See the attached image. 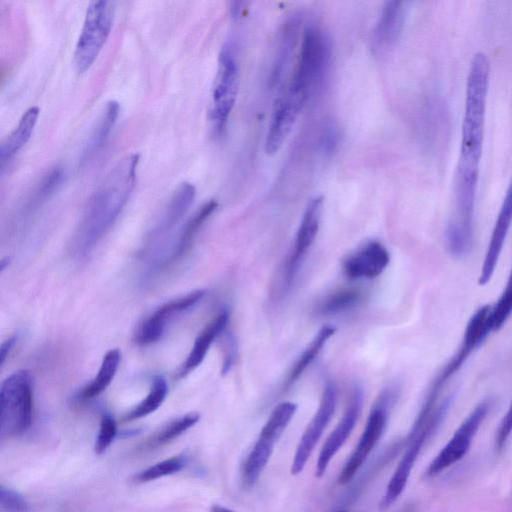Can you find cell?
Instances as JSON below:
<instances>
[{
    "instance_id": "cell-1",
    "label": "cell",
    "mask_w": 512,
    "mask_h": 512,
    "mask_svg": "<svg viewBox=\"0 0 512 512\" xmlns=\"http://www.w3.org/2000/svg\"><path fill=\"white\" fill-rule=\"evenodd\" d=\"M490 65L487 55L477 52L466 81L461 139L453 187V213L448 227L463 237L473 235V214L483 151Z\"/></svg>"
},
{
    "instance_id": "cell-2",
    "label": "cell",
    "mask_w": 512,
    "mask_h": 512,
    "mask_svg": "<svg viewBox=\"0 0 512 512\" xmlns=\"http://www.w3.org/2000/svg\"><path fill=\"white\" fill-rule=\"evenodd\" d=\"M138 162L135 153L121 159L90 198L76 235L78 254L90 251L121 213L135 186Z\"/></svg>"
},
{
    "instance_id": "cell-3",
    "label": "cell",
    "mask_w": 512,
    "mask_h": 512,
    "mask_svg": "<svg viewBox=\"0 0 512 512\" xmlns=\"http://www.w3.org/2000/svg\"><path fill=\"white\" fill-rule=\"evenodd\" d=\"M331 46L326 32L314 23L304 29L298 62L285 93L299 105L321 87L328 72Z\"/></svg>"
},
{
    "instance_id": "cell-4",
    "label": "cell",
    "mask_w": 512,
    "mask_h": 512,
    "mask_svg": "<svg viewBox=\"0 0 512 512\" xmlns=\"http://www.w3.org/2000/svg\"><path fill=\"white\" fill-rule=\"evenodd\" d=\"M33 411L32 377L27 370H17L1 384V438H12L26 432L32 424Z\"/></svg>"
},
{
    "instance_id": "cell-5",
    "label": "cell",
    "mask_w": 512,
    "mask_h": 512,
    "mask_svg": "<svg viewBox=\"0 0 512 512\" xmlns=\"http://www.w3.org/2000/svg\"><path fill=\"white\" fill-rule=\"evenodd\" d=\"M452 396V395H451ZM445 398L430 415H418L407 437L405 452L395 469L385 490L380 506L388 508L402 494L408 482L411 470L426 441L443 421L452 402V397Z\"/></svg>"
},
{
    "instance_id": "cell-6",
    "label": "cell",
    "mask_w": 512,
    "mask_h": 512,
    "mask_svg": "<svg viewBox=\"0 0 512 512\" xmlns=\"http://www.w3.org/2000/svg\"><path fill=\"white\" fill-rule=\"evenodd\" d=\"M397 396L398 387L395 385L388 386L378 396L370 411L358 444L338 476L339 484L344 485L350 482L367 460L384 433L389 411Z\"/></svg>"
},
{
    "instance_id": "cell-7",
    "label": "cell",
    "mask_w": 512,
    "mask_h": 512,
    "mask_svg": "<svg viewBox=\"0 0 512 512\" xmlns=\"http://www.w3.org/2000/svg\"><path fill=\"white\" fill-rule=\"evenodd\" d=\"M114 10L112 1L98 0L88 4L74 51V64L78 72L89 69L100 53L110 34Z\"/></svg>"
},
{
    "instance_id": "cell-8",
    "label": "cell",
    "mask_w": 512,
    "mask_h": 512,
    "mask_svg": "<svg viewBox=\"0 0 512 512\" xmlns=\"http://www.w3.org/2000/svg\"><path fill=\"white\" fill-rule=\"evenodd\" d=\"M296 409V404L286 401L279 403L271 412L243 463L242 481L245 487L250 488L258 481L270 459L275 443L290 423Z\"/></svg>"
},
{
    "instance_id": "cell-9",
    "label": "cell",
    "mask_w": 512,
    "mask_h": 512,
    "mask_svg": "<svg viewBox=\"0 0 512 512\" xmlns=\"http://www.w3.org/2000/svg\"><path fill=\"white\" fill-rule=\"evenodd\" d=\"M239 82V67L234 45L226 42L221 48L218 69L213 85L210 121L215 134L226 128L235 104Z\"/></svg>"
},
{
    "instance_id": "cell-10",
    "label": "cell",
    "mask_w": 512,
    "mask_h": 512,
    "mask_svg": "<svg viewBox=\"0 0 512 512\" xmlns=\"http://www.w3.org/2000/svg\"><path fill=\"white\" fill-rule=\"evenodd\" d=\"M491 401L480 402L454 432L448 443L437 454L427 469V476L434 477L465 457L472 440L491 408Z\"/></svg>"
},
{
    "instance_id": "cell-11",
    "label": "cell",
    "mask_w": 512,
    "mask_h": 512,
    "mask_svg": "<svg viewBox=\"0 0 512 512\" xmlns=\"http://www.w3.org/2000/svg\"><path fill=\"white\" fill-rule=\"evenodd\" d=\"M337 390L332 382H327L317 412L304 431L294 454L291 473L302 472L307 460L330 422L336 407Z\"/></svg>"
},
{
    "instance_id": "cell-12",
    "label": "cell",
    "mask_w": 512,
    "mask_h": 512,
    "mask_svg": "<svg viewBox=\"0 0 512 512\" xmlns=\"http://www.w3.org/2000/svg\"><path fill=\"white\" fill-rule=\"evenodd\" d=\"M206 291L198 289L185 296L170 300L155 309L139 326L135 340L146 346L158 341L167 325L180 313L189 310L205 296Z\"/></svg>"
},
{
    "instance_id": "cell-13",
    "label": "cell",
    "mask_w": 512,
    "mask_h": 512,
    "mask_svg": "<svg viewBox=\"0 0 512 512\" xmlns=\"http://www.w3.org/2000/svg\"><path fill=\"white\" fill-rule=\"evenodd\" d=\"M323 207V198L316 196L307 204L296 233L294 247L286 262L284 280L287 286L293 282L303 259L316 239Z\"/></svg>"
},
{
    "instance_id": "cell-14",
    "label": "cell",
    "mask_w": 512,
    "mask_h": 512,
    "mask_svg": "<svg viewBox=\"0 0 512 512\" xmlns=\"http://www.w3.org/2000/svg\"><path fill=\"white\" fill-rule=\"evenodd\" d=\"M512 224V179L500 206L479 275V285L491 280Z\"/></svg>"
},
{
    "instance_id": "cell-15",
    "label": "cell",
    "mask_w": 512,
    "mask_h": 512,
    "mask_svg": "<svg viewBox=\"0 0 512 512\" xmlns=\"http://www.w3.org/2000/svg\"><path fill=\"white\" fill-rule=\"evenodd\" d=\"M389 252L378 241L371 240L347 256L342 269L349 279L375 278L387 267Z\"/></svg>"
},
{
    "instance_id": "cell-16",
    "label": "cell",
    "mask_w": 512,
    "mask_h": 512,
    "mask_svg": "<svg viewBox=\"0 0 512 512\" xmlns=\"http://www.w3.org/2000/svg\"><path fill=\"white\" fill-rule=\"evenodd\" d=\"M361 406L362 392L360 389H355L341 420L326 439L319 453L315 470L316 477L320 478L324 475L329 462L346 442L357 422Z\"/></svg>"
},
{
    "instance_id": "cell-17",
    "label": "cell",
    "mask_w": 512,
    "mask_h": 512,
    "mask_svg": "<svg viewBox=\"0 0 512 512\" xmlns=\"http://www.w3.org/2000/svg\"><path fill=\"white\" fill-rule=\"evenodd\" d=\"M405 15V2H385L372 32L371 50L374 55H383L394 46L402 32Z\"/></svg>"
},
{
    "instance_id": "cell-18",
    "label": "cell",
    "mask_w": 512,
    "mask_h": 512,
    "mask_svg": "<svg viewBox=\"0 0 512 512\" xmlns=\"http://www.w3.org/2000/svg\"><path fill=\"white\" fill-rule=\"evenodd\" d=\"M303 109L285 92L274 102L265 139V152L274 155L281 148Z\"/></svg>"
},
{
    "instance_id": "cell-19",
    "label": "cell",
    "mask_w": 512,
    "mask_h": 512,
    "mask_svg": "<svg viewBox=\"0 0 512 512\" xmlns=\"http://www.w3.org/2000/svg\"><path fill=\"white\" fill-rule=\"evenodd\" d=\"M195 187L188 182L181 183L173 193L163 214L148 237V246L164 237L185 215L195 198Z\"/></svg>"
},
{
    "instance_id": "cell-20",
    "label": "cell",
    "mask_w": 512,
    "mask_h": 512,
    "mask_svg": "<svg viewBox=\"0 0 512 512\" xmlns=\"http://www.w3.org/2000/svg\"><path fill=\"white\" fill-rule=\"evenodd\" d=\"M228 322L229 311L223 309L205 326L180 366L177 373L179 378L187 376L202 363L213 341L226 330Z\"/></svg>"
},
{
    "instance_id": "cell-21",
    "label": "cell",
    "mask_w": 512,
    "mask_h": 512,
    "mask_svg": "<svg viewBox=\"0 0 512 512\" xmlns=\"http://www.w3.org/2000/svg\"><path fill=\"white\" fill-rule=\"evenodd\" d=\"M217 206L218 204L215 200H210L203 204L186 222L169 253L155 265L153 270H163L177 262L190 248L195 235L205 221L213 214Z\"/></svg>"
},
{
    "instance_id": "cell-22",
    "label": "cell",
    "mask_w": 512,
    "mask_h": 512,
    "mask_svg": "<svg viewBox=\"0 0 512 512\" xmlns=\"http://www.w3.org/2000/svg\"><path fill=\"white\" fill-rule=\"evenodd\" d=\"M39 112L40 110L37 106L28 108L21 116L14 130L2 141L0 145V164L2 169L30 139L37 123Z\"/></svg>"
},
{
    "instance_id": "cell-23",
    "label": "cell",
    "mask_w": 512,
    "mask_h": 512,
    "mask_svg": "<svg viewBox=\"0 0 512 512\" xmlns=\"http://www.w3.org/2000/svg\"><path fill=\"white\" fill-rule=\"evenodd\" d=\"M299 28V17L293 15L284 24L280 36V42L275 55L273 69L270 76L271 84L276 87L281 84V79L289 63L291 52L296 42Z\"/></svg>"
},
{
    "instance_id": "cell-24",
    "label": "cell",
    "mask_w": 512,
    "mask_h": 512,
    "mask_svg": "<svg viewBox=\"0 0 512 512\" xmlns=\"http://www.w3.org/2000/svg\"><path fill=\"white\" fill-rule=\"evenodd\" d=\"M120 359L119 349L109 350L103 357L97 375L78 393V399L91 400L104 392L116 375Z\"/></svg>"
},
{
    "instance_id": "cell-25",
    "label": "cell",
    "mask_w": 512,
    "mask_h": 512,
    "mask_svg": "<svg viewBox=\"0 0 512 512\" xmlns=\"http://www.w3.org/2000/svg\"><path fill=\"white\" fill-rule=\"evenodd\" d=\"M336 332L335 327L326 325L323 326L313 338L310 344L299 356L297 361L291 367L283 384V390H288L303 374L306 368L313 362L319 352L327 343L328 339Z\"/></svg>"
},
{
    "instance_id": "cell-26",
    "label": "cell",
    "mask_w": 512,
    "mask_h": 512,
    "mask_svg": "<svg viewBox=\"0 0 512 512\" xmlns=\"http://www.w3.org/2000/svg\"><path fill=\"white\" fill-rule=\"evenodd\" d=\"M119 112L120 105L118 102L111 100L106 103L99 121L97 122L96 127L94 128L86 145V149L83 154L84 159H88L99 148H101L116 123Z\"/></svg>"
},
{
    "instance_id": "cell-27",
    "label": "cell",
    "mask_w": 512,
    "mask_h": 512,
    "mask_svg": "<svg viewBox=\"0 0 512 512\" xmlns=\"http://www.w3.org/2000/svg\"><path fill=\"white\" fill-rule=\"evenodd\" d=\"M167 392L166 380L162 376H155L146 397L124 416V421L136 420L156 411L164 402Z\"/></svg>"
},
{
    "instance_id": "cell-28",
    "label": "cell",
    "mask_w": 512,
    "mask_h": 512,
    "mask_svg": "<svg viewBox=\"0 0 512 512\" xmlns=\"http://www.w3.org/2000/svg\"><path fill=\"white\" fill-rule=\"evenodd\" d=\"M199 419L200 415L196 412H189L175 418L154 433L146 444L150 448L167 444L193 427Z\"/></svg>"
},
{
    "instance_id": "cell-29",
    "label": "cell",
    "mask_w": 512,
    "mask_h": 512,
    "mask_svg": "<svg viewBox=\"0 0 512 512\" xmlns=\"http://www.w3.org/2000/svg\"><path fill=\"white\" fill-rule=\"evenodd\" d=\"M362 298L358 288H342L328 295L319 305L322 315H336L356 306Z\"/></svg>"
},
{
    "instance_id": "cell-30",
    "label": "cell",
    "mask_w": 512,
    "mask_h": 512,
    "mask_svg": "<svg viewBox=\"0 0 512 512\" xmlns=\"http://www.w3.org/2000/svg\"><path fill=\"white\" fill-rule=\"evenodd\" d=\"M187 464L185 455H175L139 471L134 481L146 483L181 471Z\"/></svg>"
},
{
    "instance_id": "cell-31",
    "label": "cell",
    "mask_w": 512,
    "mask_h": 512,
    "mask_svg": "<svg viewBox=\"0 0 512 512\" xmlns=\"http://www.w3.org/2000/svg\"><path fill=\"white\" fill-rule=\"evenodd\" d=\"M512 314V269L509 274L506 287L498 298L497 302L491 306V324L493 331H498Z\"/></svg>"
},
{
    "instance_id": "cell-32",
    "label": "cell",
    "mask_w": 512,
    "mask_h": 512,
    "mask_svg": "<svg viewBox=\"0 0 512 512\" xmlns=\"http://www.w3.org/2000/svg\"><path fill=\"white\" fill-rule=\"evenodd\" d=\"M117 433V425L114 417L105 413L101 417L98 434L94 444L96 454H102L111 445Z\"/></svg>"
},
{
    "instance_id": "cell-33",
    "label": "cell",
    "mask_w": 512,
    "mask_h": 512,
    "mask_svg": "<svg viewBox=\"0 0 512 512\" xmlns=\"http://www.w3.org/2000/svg\"><path fill=\"white\" fill-rule=\"evenodd\" d=\"M0 508L2 512H29L28 501L17 491L1 485Z\"/></svg>"
},
{
    "instance_id": "cell-34",
    "label": "cell",
    "mask_w": 512,
    "mask_h": 512,
    "mask_svg": "<svg viewBox=\"0 0 512 512\" xmlns=\"http://www.w3.org/2000/svg\"><path fill=\"white\" fill-rule=\"evenodd\" d=\"M340 133L338 127L333 124H327L318 139V148L325 156L332 155L339 145Z\"/></svg>"
},
{
    "instance_id": "cell-35",
    "label": "cell",
    "mask_w": 512,
    "mask_h": 512,
    "mask_svg": "<svg viewBox=\"0 0 512 512\" xmlns=\"http://www.w3.org/2000/svg\"><path fill=\"white\" fill-rule=\"evenodd\" d=\"M512 433V402L502 418L495 435V449L501 451Z\"/></svg>"
},
{
    "instance_id": "cell-36",
    "label": "cell",
    "mask_w": 512,
    "mask_h": 512,
    "mask_svg": "<svg viewBox=\"0 0 512 512\" xmlns=\"http://www.w3.org/2000/svg\"><path fill=\"white\" fill-rule=\"evenodd\" d=\"M17 341V336L13 335L6 339L4 342H2L0 347V364L3 365L12 351L13 347L15 346Z\"/></svg>"
},
{
    "instance_id": "cell-37",
    "label": "cell",
    "mask_w": 512,
    "mask_h": 512,
    "mask_svg": "<svg viewBox=\"0 0 512 512\" xmlns=\"http://www.w3.org/2000/svg\"><path fill=\"white\" fill-rule=\"evenodd\" d=\"M243 4V2H232L231 3V15L232 17L234 18H237L239 17L241 11H242V7L241 5Z\"/></svg>"
},
{
    "instance_id": "cell-38",
    "label": "cell",
    "mask_w": 512,
    "mask_h": 512,
    "mask_svg": "<svg viewBox=\"0 0 512 512\" xmlns=\"http://www.w3.org/2000/svg\"><path fill=\"white\" fill-rule=\"evenodd\" d=\"M210 512H234V511L231 509H228L226 507H223L221 505L215 504V505L211 506Z\"/></svg>"
},
{
    "instance_id": "cell-39",
    "label": "cell",
    "mask_w": 512,
    "mask_h": 512,
    "mask_svg": "<svg viewBox=\"0 0 512 512\" xmlns=\"http://www.w3.org/2000/svg\"><path fill=\"white\" fill-rule=\"evenodd\" d=\"M9 258L6 257V258H3L1 261H0V268H1V271H3L6 267H8L9 265Z\"/></svg>"
},
{
    "instance_id": "cell-40",
    "label": "cell",
    "mask_w": 512,
    "mask_h": 512,
    "mask_svg": "<svg viewBox=\"0 0 512 512\" xmlns=\"http://www.w3.org/2000/svg\"><path fill=\"white\" fill-rule=\"evenodd\" d=\"M336 512H348V511H345V510H339V511H336Z\"/></svg>"
}]
</instances>
